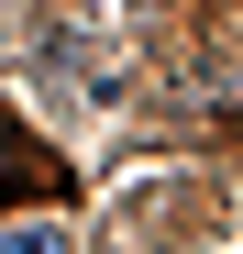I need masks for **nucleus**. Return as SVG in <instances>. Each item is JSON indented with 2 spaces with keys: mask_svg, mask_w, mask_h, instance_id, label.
Segmentation results:
<instances>
[{
  "mask_svg": "<svg viewBox=\"0 0 243 254\" xmlns=\"http://www.w3.org/2000/svg\"><path fill=\"white\" fill-rule=\"evenodd\" d=\"M0 254H66V232H56V221H11V232H0Z\"/></svg>",
  "mask_w": 243,
  "mask_h": 254,
  "instance_id": "f257e3e1",
  "label": "nucleus"
}]
</instances>
